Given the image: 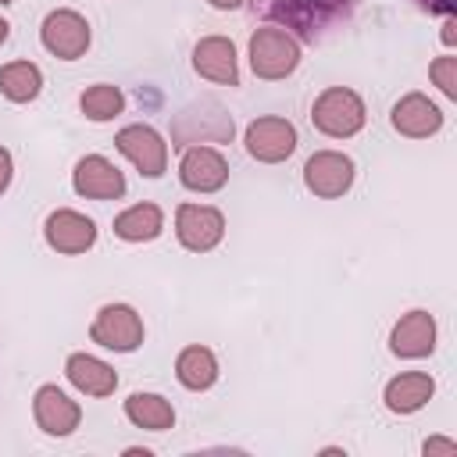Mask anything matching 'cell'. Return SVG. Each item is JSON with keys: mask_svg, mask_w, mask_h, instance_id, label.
Returning <instances> with one entry per match:
<instances>
[{"mask_svg": "<svg viewBox=\"0 0 457 457\" xmlns=\"http://www.w3.org/2000/svg\"><path fill=\"white\" fill-rule=\"evenodd\" d=\"M246 154L253 157V161H261V164H278V161H286L293 150H296V129H293V121H286V118H275V114H268V118H253L250 125H246Z\"/></svg>", "mask_w": 457, "mask_h": 457, "instance_id": "8", "label": "cell"}, {"mask_svg": "<svg viewBox=\"0 0 457 457\" xmlns=\"http://www.w3.org/2000/svg\"><path fill=\"white\" fill-rule=\"evenodd\" d=\"M421 11H428V14H443V18H453V11H457V0H414Z\"/></svg>", "mask_w": 457, "mask_h": 457, "instance_id": "27", "label": "cell"}, {"mask_svg": "<svg viewBox=\"0 0 457 457\" xmlns=\"http://www.w3.org/2000/svg\"><path fill=\"white\" fill-rule=\"evenodd\" d=\"M79 107H82V114L89 121H111V118H118L125 111V93L118 86H111V82H96V86L82 89Z\"/></svg>", "mask_w": 457, "mask_h": 457, "instance_id": "24", "label": "cell"}, {"mask_svg": "<svg viewBox=\"0 0 457 457\" xmlns=\"http://www.w3.org/2000/svg\"><path fill=\"white\" fill-rule=\"evenodd\" d=\"M175 236L186 250L207 253L225 236V214L218 207H207V204H182L175 211Z\"/></svg>", "mask_w": 457, "mask_h": 457, "instance_id": "7", "label": "cell"}, {"mask_svg": "<svg viewBox=\"0 0 457 457\" xmlns=\"http://www.w3.org/2000/svg\"><path fill=\"white\" fill-rule=\"evenodd\" d=\"M207 4H211V7H218V11H236L243 0H207Z\"/></svg>", "mask_w": 457, "mask_h": 457, "instance_id": "30", "label": "cell"}, {"mask_svg": "<svg viewBox=\"0 0 457 457\" xmlns=\"http://www.w3.org/2000/svg\"><path fill=\"white\" fill-rule=\"evenodd\" d=\"M364 118H368L364 100L353 89H346V86H328L325 93H318V100L311 107L314 129L325 132V136H332V139L357 136L364 129Z\"/></svg>", "mask_w": 457, "mask_h": 457, "instance_id": "3", "label": "cell"}, {"mask_svg": "<svg viewBox=\"0 0 457 457\" xmlns=\"http://www.w3.org/2000/svg\"><path fill=\"white\" fill-rule=\"evenodd\" d=\"M11 175H14V161H11V154L0 146V193L11 186Z\"/></svg>", "mask_w": 457, "mask_h": 457, "instance_id": "28", "label": "cell"}, {"mask_svg": "<svg viewBox=\"0 0 457 457\" xmlns=\"http://www.w3.org/2000/svg\"><path fill=\"white\" fill-rule=\"evenodd\" d=\"M428 79L439 86V93H443V96L457 100V57H450V54L436 57V61L428 64Z\"/></svg>", "mask_w": 457, "mask_h": 457, "instance_id": "25", "label": "cell"}, {"mask_svg": "<svg viewBox=\"0 0 457 457\" xmlns=\"http://www.w3.org/2000/svg\"><path fill=\"white\" fill-rule=\"evenodd\" d=\"M7 36H11V25H7V21H4V18H0V46H4V43H7Z\"/></svg>", "mask_w": 457, "mask_h": 457, "instance_id": "31", "label": "cell"}, {"mask_svg": "<svg viewBox=\"0 0 457 457\" xmlns=\"http://www.w3.org/2000/svg\"><path fill=\"white\" fill-rule=\"evenodd\" d=\"M389 350L396 357H407V361H418V357H428L436 350V318L428 311H407L393 332H389Z\"/></svg>", "mask_w": 457, "mask_h": 457, "instance_id": "17", "label": "cell"}, {"mask_svg": "<svg viewBox=\"0 0 457 457\" xmlns=\"http://www.w3.org/2000/svg\"><path fill=\"white\" fill-rule=\"evenodd\" d=\"M236 132L232 114L225 111V104L204 96L186 104L175 118H171V146L186 150V146H211V143H228Z\"/></svg>", "mask_w": 457, "mask_h": 457, "instance_id": "2", "label": "cell"}, {"mask_svg": "<svg viewBox=\"0 0 457 457\" xmlns=\"http://www.w3.org/2000/svg\"><path fill=\"white\" fill-rule=\"evenodd\" d=\"M71 186H75L79 196H89V200H118V196H125V175H121V168L111 164L100 154H89V157H82L75 164Z\"/></svg>", "mask_w": 457, "mask_h": 457, "instance_id": "13", "label": "cell"}, {"mask_svg": "<svg viewBox=\"0 0 457 457\" xmlns=\"http://www.w3.org/2000/svg\"><path fill=\"white\" fill-rule=\"evenodd\" d=\"M175 378L186 386V389H193V393H200V389H211L214 382H218V357L207 350V346H186L179 357H175Z\"/></svg>", "mask_w": 457, "mask_h": 457, "instance_id": "21", "label": "cell"}, {"mask_svg": "<svg viewBox=\"0 0 457 457\" xmlns=\"http://www.w3.org/2000/svg\"><path fill=\"white\" fill-rule=\"evenodd\" d=\"M114 146L136 164L139 175L146 179H161L164 168H168V143L161 139L157 129L150 125H125L118 136H114Z\"/></svg>", "mask_w": 457, "mask_h": 457, "instance_id": "9", "label": "cell"}, {"mask_svg": "<svg viewBox=\"0 0 457 457\" xmlns=\"http://www.w3.org/2000/svg\"><path fill=\"white\" fill-rule=\"evenodd\" d=\"M43 89V71L32 61H11L0 68V93L11 104H29Z\"/></svg>", "mask_w": 457, "mask_h": 457, "instance_id": "23", "label": "cell"}, {"mask_svg": "<svg viewBox=\"0 0 457 457\" xmlns=\"http://www.w3.org/2000/svg\"><path fill=\"white\" fill-rule=\"evenodd\" d=\"M125 418L136 425V428H146V432H164L175 425V407L161 396V393H132L125 400Z\"/></svg>", "mask_w": 457, "mask_h": 457, "instance_id": "22", "label": "cell"}, {"mask_svg": "<svg viewBox=\"0 0 457 457\" xmlns=\"http://www.w3.org/2000/svg\"><path fill=\"white\" fill-rule=\"evenodd\" d=\"M43 236H46V246L57 253H86L96 243V225H93V218L61 207V211L46 214Z\"/></svg>", "mask_w": 457, "mask_h": 457, "instance_id": "12", "label": "cell"}, {"mask_svg": "<svg viewBox=\"0 0 457 457\" xmlns=\"http://www.w3.org/2000/svg\"><path fill=\"white\" fill-rule=\"evenodd\" d=\"M164 228V211L157 204H132L114 218V236L125 243H150Z\"/></svg>", "mask_w": 457, "mask_h": 457, "instance_id": "20", "label": "cell"}, {"mask_svg": "<svg viewBox=\"0 0 457 457\" xmlns=\"http://www.w3.org/2000/svg\"><path fill=\"white\" fill-rule=\"evenodd\" d=\"M296 64H300V43L286 29L264 25L250 36V68L257 79H268V82L286 79L296 71Z\"/></svg>", "mask_w": 457, "mask_h": 457, "instance_id": "4", "label": "cell"}, {"mask_svg": "<svg viewBox=\"0 0 457 457\" xmlns=\"http://www.w3.org/2000/svg\"><path fill=\"white\" fill-rule=\"evenodd\" d=\"M193 71L200 79H211L218 86H239V64H236V46L225 36H204L193 46Z\"/></svg>", "mask_w": 457, "mask_h": 457, "instance_id": "16", "label": "cell"}, {"mask_svg": "<svg viewBox=\"0 0 457 457\" xmlns=\"http://www.w3.org/2000/svg\"><path fill=\"white\" fill-rule=\"evenodd\" d=\"M32 418H36V425L46 432V436H71L75 428H79V421H82V411H79V403L64 393V389H57V386H39L36 389V400H32Z\"/></svg>", "mask_w": 457, "mask_h": 457, "instance_id": "14", "label": "cell"}, {"mask_svg": "<svg viewBox=\"0 0 457 457\" xmlns=\"http://www.w3.org/2000/svg\"><path fill=\"white\" fill-rule=\"evenodd\" d=\"M432 393H436V382L428 371H403V375L386 382L382 400L393 414H414L432 400Z\"/></svg>", "mask_w": 457, "mask_h": 457, "instance_id": "19", "label": "cell"}, {"mask_svg": "<svg viewBox=\"0 0 457 457\" xmlns=\"http://www.w3.org/2000/svg\"><path fill=\"white\" fill-rule=\"evenodd\" d=\"M303 186L321 200H336L353 186V161L339 150H318L303 164Z\"/></svg>", "mask_w": 457, "mask_h": 457, "instance_id": "10", "label": "cell"}, {"mask_svg": "<svg viewBox=\"0 0 457 457\" xmlns=\"http://www.w3.org/2000/svg\"><path fill=\"white\" fill-rule=\"evenodd\" d=\"M389 125L407 139H428V136H436L443 129V111L425 93H407V96H400L393 104Z\"/></svg>", "mask_w": 457, "mask_h": 457, "instance_id": "15", "label": "cell"}, {"mask_svg": "<svg viewBox=\"0 0 457 457\" xmlns=\"http://www.w3.org/2000/svg\"><path fill=\"white\" fill-rule=\"evenodd\" d=\"M89 339L114 353H132L143 346V318L129 303H104L89 325Z\"/></svg>", "mask_w": 457, "mask_h": 457, "instance_id": "5", "label": "cell"}, {"mask_svg": "<svg viewBox=\"0 0 457 457\" xmlns=\"http://www.w3.org/2000/svg\"><path fill=\"white\" fill-rule=\"evenodd\" d=\"M443 43H446V46L457 43V18H446V21H443Z\"/></svg>", "mask_w": 457, "mask_h": 457, "instance_id": "29", "label": "cell"}, {"mask_svg": "<svg viewBox=\"0 0 457 457\" xmlns=\"http://www.w3.org/2000/svg\"><path fill=\"white\" fill-rule=\"evenodd\" d=\"M39 39H43V46H46L54 57H61V61H79V57L89 50L93 32H89V21H86L79 11L57 7V11H50V14L43 18Z\"/></svg>", "mask_w": 457, "mask_h": 457, "instance_id": "6", "label": "cell"}, {"mask_svg": "<svg viewBox=\"0 0 457 457\" xmlns=\"http://www.w3.org/2000/svg\"><path fill=\"white\" fill-rule=\"evenodd\" d=\"M7 4H11V0H0V7H7Z\"/></svg>", "mask_w": 457, "mask_h": 457, "instance_id": "32", "label": "cell"}, {"mask_svg": "<svg viewBox=\"0 0 457 457\" xmlns=\"http://www.w3.org/2000/svg\"><path fill=\"white\" fill-rule=\"evenodd\" d=\"M250 11L286 29L296 43H321L328 32L350 21L353 0H250Z\"/></svg>", "mask_w": 457, "mask_h": 457, "instance_id": "1", "label": "cell"}, {"mask_svg": "<svg viewBox=\"0 0 457 457\" xmlns=\"http://www.w3.org/2000/svg\"><path fill=\"white\" fill-rule=\"evenodd\" d=\"M64 375H68V382H71L79 393H86V396H111V393L118 389L114 368H111L107 361L93 357V353H71L68 364H64Z\"/></svg>", "mask_w": 457, "mask_h": 457, "instance_id": "18", "label": "cell"}, {"mask_svg": "<svg viewBox=\"0 0 457 457\" xmlns=\"http://www.w3.org/2000/svg\"><path fill=\"white\" fill-rule=\"evenodd\" d=\"M425 457H453L457 453V443L453 439H443V436H432V439H425Z\"/></svg>", "mask_w": 457, "mask_h": 457, "instance_id": "26", "label": "cell"}, {"mask_svg": "<svg viewBox=\"0 0 457 457\" xmlns=\"http://www.w3.org/2000/svg\"><path fill=\"white\" fill-rule=\"evenodd\" d=\"M179 179L193 193H218L228 182V161L214 146H186L179 161Z\"/></svg>", "mask_w": 457, "mask_h": 457, "instance_id": "11", "label": "cell"}]
</instances>
